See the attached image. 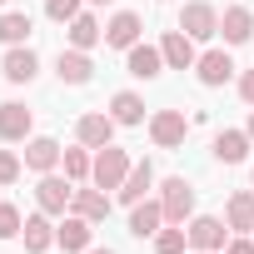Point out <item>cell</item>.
I'll return each instance as SVG.
<instances>
[{"mask_svg": "<svg viewBox=\"0 0 254 254\" xmlns=\"http://www.w3.org/2000/svg\"><path fill=\"white\" fill-rule=\"evenodd\" d=\"M185 135H190L185 110H155V115H150V140H155L160 150H180Z\"/></svg>", "mask_w": 254, "mask_h": 254, "instance_id": "5", "label": "cell"}, {"mask_svg": "<svg viewBox=\"0 0 254 254\" xmlns=\"http://www.w3.org/2000/svg\"><path fill=\"white\" fill-rule=\"evenodd\" d=\"M239 100L254 110V70H244V75H239Z\"/></svg>", "mask_w": 254, "mask_h": 254, "instance_id": "32", "label": "cell"}, {"mask_svg": "<svg viewBox=\"0 0 254 254\" xmlns=\"http://www.w3.org/2000/svg\"><path fill=\"white\" fill-rule=\"evenodd\" d=\"M224 254H254V239H249V234H239V239H229V244H224Z\"/></svg>", "mask_w": 254, "mask_h": 254, "instance_id": "33", "label": "cell"}, {"mask_svg": "<svg viewBox=\"0 0 254 254\" xmlns=\"http://www.w3.org/2000/svg\"><path fill=\"white\" fill-rule=\"evenodd\" d=\"M70 199H75V180L70 175H40L35 180V204L45 209V214H70Z\"/></svg>", "mask_w": 254, "mask_h": 254, "instance_id": "3", "label": "cell"}, {"mask_svg": "<svg viewBox=\"0 0 254 254\" xmlns=\"http://www.w3.org/2000/svg\"><path fill=\"white\" fill-rule=\"evenodd\" d=\"M190 254H224V249H190Z\"/></svg>", "mask_w": 254, "mask_h": 254, "instance_id": "35", "label": "cell"}, {"mask_svg": "<svg viewBox=\"0 0 254 254\" xmlns=\"http://www.w3.org/2000/svg\"><path fill=\"white\" fill-rule=\"evenodd\" d=\"M150 190H155V165H150V160H135V170L125 175V185L115 190V199L135 209L140 199H150Z\"/></svg>", "mask_w": 254, "mask_h": 254, "instance_id": "13", "label": "cell"}, {"mask_svg": "<svg viewBox=\"0 0 254 254\" xmlns=\"http://www.w3.org/2000/svg\"><path fill=\"white\" fill-rule=\"evenodd\" d=\"M0 75H5L10 85H30L40 75V55L30 45H5V60H0Z\"/></svg>", "mask_w": 254, "mask_h": 254, "instance_id": "9", "label": "cell"}, {"mask_svg": "<svg viewBox=\"0 0 254 254\" xmlns=\"http://www.w3.org/2000/svg\"><path fill=\"white\" fill-rule=\"evenodd\" d=\"M244 135H249V140H254V110H249V125H244Z\"/></svg>", "mask_w": 254, "mask_h": 254, "instance_id": "34", "label": "cell"}, {"mask_svg": "<svg viewBox=\"0 0 254 254\" xmlns=\"http://www.w3.org/2000/svg\"><path fill=\"white\" fill-rule=\"evenodd\" d=\"M60 140H50V135H30L25 140V170H35V175H50V170H60Z\"/></svg>", "mask_w": 254, "mask_h": 254, "instance_id": "17", "label": "cell"}, {"mask_svg": "<svg viewBox=\"0 0 254 254\" xmlns=\"http://www.w3.org/2000/svg\"><path fill=\"white\" fill-rule=\"evenodd\" d=\"M60 165H65V175H70L75 185H90V170H95V155H90L85 145H75V150H65V155H60Z\"/></svg>", "mask_w": 254, "mask_h": 254, "instance_id": "27", "label": "cell"}, {"mask_svg": "<svg viewBox=\"0 0 254 254\" xmlns=\"http://www.w3.org/2000/svg\"><path fill=\"white\" fill-rule=\"evenodd\" d=\"M110 120H115V125H125V130L145 125V100H140L135 90H120V95H110Z\"/></svg>", "mask_w": 254, "mask_h": 254, "instance_id": "22", "label": "cell"}, {"mask_svg": "<svg viewBox=\"0 0 254 254\" xmlns=\"http://www.w3.org/2000/svg\"><path fill=\"white\" fill-rule=\"evenodd\" d=\"M30 30H35V20L25 10H5V15H0V45H25Z\"/></svg>", "mask_w": 254, "mask_h": 254, "instance_id": "26", "label": "cell"}, {"mask_svg": "<svg viewBox=\"0 0 254 254\" xmlns=\"http://www.w3.org/2000/svg\"><path fill=\"white\" fill-rule=\"evenodd\" d=\"M65 35H70V50H95V45L105 40V25H100L90 10H80V15L65 25Z\"/></svg>", "mask_w": 254, "mask_h": 254, "instance_id": "23", "label": "cell"}, {"mask_svg": "<svg viewBox=\"0 0 254 254\" xmlns=\"http://www.w3.org/2000/svg\"><path fill=\"white\" fill-rule=\"evenodd\" d=\"M185 234H190V249H224L229 244V224L214 214H194L185 224Z\"/></svg>", "mask_w": 254, "mask_h": 254, "instance_id": "10", "label": "cell"}, {"mask_svg": "<svg viewBox=\"0 0 254 254\" xmlns=\"http://www.w3.org/2000/svg\"><path fill=\"white\" fill-rule=\"evenodd\" d=\"M20 239H25V249H30V254H45V249L55 244V224H50V214H45V209L25 214V229H20Z\"/></svg>", "mask_w": 254, "mask_h": 254, "instance_id": "25", "label": "cell"}, {"mask_svg": "<svg viewBox=\"0 0 254 254\" xmlns=\"http://www.w3.org/2000/svg\"><path fill=\"white\" fill-rule=\"evenodd\" d=\"M115 130H120V125L110 120V110H90V115L75 120V140H80L85 150H105V145H115Z\"/></svg>", "mask_w": 254, "mask_h": 254, "instance_id": "4", "label": "cell"}, {"mask_svg": "<svg viewBox=\"0 0 254 254\" xmlns=\"http://www.w3.org/2000/svg\"><path fill=\"white\" fill-rule=\"evenodd\" d=\"M160 55H165V70H194V60H199V50H194V40L185 30H165Z\"/></svg>", "mask_w": 254, "mask_h": 254, "instance_id": "11", "label": "cell"}, {"mask_svg": "<svg viewBox=\"0 0 254 254\" xmlns=\"http://www.w3.org/2000/svg\"><path fill=\"white\" fill-rule=\"evenodd\" d=\"M0 5H5V0H0Z\"/></svg>", "mask_w": 254, "mask_h": 254, "instance_id": "39", "label": "cell"}, {"mask_svg": "<svg viewBox=\"0 0 254 254\" xmlns=\"http://www.w3.org/2000/svg\"><path fill=\"white\" fill-rule=\"evenodd\" d=\"M55 75H60V85H90V80H95V60H90V50H60Z\"/></svg>", "mask_w": 254, "mask_h": 254, "instance_id": "18", "label": "cell"}, {"mask_svg": "<svg viewBox=\"0 0 254 254\" xmlns=\"http://www.w3.org/2000/svg\"><path fill=\"white\" fill-rule=\"evenodd\" d=\"M160 204H165V224H190L194 219V185L185 175H170L160 185Z\"/></svg>", "mask_w": 254, "mask_h": 254, "instance_id": "2", "label": "cell"}, {"mask_svg": "<svg viewBox=\"0 0 254 254\" xmlns=\"http://www.w3.org/2000/svg\"><path fill=\"white\" fill-rule=\"evenodd\" d=\"M219 35H224V45H249L254 40V10L249 5H224Z\"/></svg>", "mask_w": 254, "mask_h": 254, "instance_id": "15", "label": "cell"}, {"mask_svg": "<svg viewBox=\"0 0 254 254\" xmlns=\"http://www.w3.org/2000/svg\"><path fill=\"white\" fill-rule=\"evenodd\" d=\"M90 5H105V0H90Z\"/></svg>", "mask_w": 254, "mask_h": 254, "instance_id": "38", "label": "cell"}, {"mask_svg": "<svg viewBox=\"0 0 254 254\" xmlns=\"http://www.w3.org/2000/svg\"><path fill=\"white\" fill-rule=\"evenodd\" d=\"M165 229V204L160 199H140L135 209H130V234L135 239H155Z\"/></svg>", "mask_w": 254, "mask_h": 254, "instance_id": "20", "label": "cell"}, {"mask_svg": "<svg viewBox=\"0 0 254 254\" xmlns=\"http://www.w3.org/2000/svg\"><path fill=\"white\" fill-rule=\"evenodd\" d=\"M224 224L234 234H254V190H234L224 204Z\"/></svg>", "mask_w": 254, "mask_h": 254, "instance_id": "21", "label": "cell"}, {"mask_svg": "<svg viewBox=\"0 0 254 254\" xmlns=\"http://www.w3.org/2000/svg\"><path fill=\"white\" fill-rule=\"evenodd\" d=\"M130 170H135L130 150H120V145H105V150H95V170H90V185H100V190H120Z\"/></svg>", "mask_w": 254, "mask_h": 254, "instance_id": "1", "label": "cell"}, {"mask_svg": "<svg viewBox=\"0 0 254 254\" xmlns=\"http://www.w3.org/2000/svg\"><path fill=\"white\" fill-rule=\"evenodd\" d=\"M90 239H95V224L85 219V214H60V224H55V244L65 249V254H85L90 249Z\"/></svg>", "mask_w": 254, "mask_h": 254, "instance_id": "8", "label": "cell"}, {"mask_svg": "<svg viewBox=\"0 0 254 254\" xmlns=\"http://www.w3.org/2000/svg\"><path fill=\"white\" fill-rule=\"evenodd\" d=\"M155 254H190V234H185V224H165V229L155 234Z\"/></svg>", "mask_w": 254, "mask_h": 254, "instance_id": "28", "label": "cell"}, {"mask_svg": "<svg viewBox=\"0 0 254 254\" xmlns=\"http://www.w3.org/2000/svg\"><path fill=\"white\" fill-rule=\"evenodd\" d=\"M35 135V115L20 100H0V140L5 145H25Z\"/></svg>", "mask_w": 254, "mask_h": 254, "instance_id": "6", "label": "cell"}, {"mask_svg": "<svg viewBox=\"0 0 254 254\" xmlns=\"http://www.w3.org/2000/svg\"><path fill=\"white\" fill-rule=\"evenodd\" d=\"M249 190H254V170H249Z\"/></svg>", "mask_w": 254, "mask_h": 254, "instance_id": "37", "label": "cell"}, {"mask_svg": "<svg viewBox=\"0 0 254 254\" xmlns=\"http://www.w3.org/2000/svg\"><path fill=\"white\" fill-rule=\"evenodd\" d=\"M110 204H115V199H110L100 185H75V199H70V209H75V214H85L90 224L110 219Z\"/></svg>", "mask_w": 254, "mask_h": 254, "instance_id": "19", "label": "cell"}, {"mask_svg": "<svg viewBox=\"0 0 254 254\" xmlns=\"http://www.w3.org/2000/svg\"><path fill=\"white\" fill-rule=\"evenodd\" d=\"M20 170H25V165H20V155H15V150H0V190L15 185V180H20Z\"/></svg>", "mask_w": 254, "mask_h": 254, "instance_id": "31", "label": "cell"}, {"mask_svg": "<svg viewBox=\"0 0 254 254\" xmlns=\"http://www.w3.org/2000/svg\"><path fill=\"white\" fill-rule=\"evenodd\" d=\"M20 229H25V219H20V209H15V204H5V199H0V239H20Z\"/></svg>", "mask_w": 254, "mask_h": 254, "instance_id": "30", "label": "cell"}, {"mask_svg": "<svg viewBox=\"0 0 254 254\" xmlns=\"http://www.w3.org/2000/svg\"><path fill=\"white\" fill-rule=\"evenodd\" d=\"M125 70H130L135 80H160L165 75V55H160V45H130L125 50Z\"/></svg>", "mask_w": 254, "mask_h": 254, "instance_id": "14", "label": "cell"}, {"mask_svg": "<svg viewBox=\"0 0 254 254\" xmlns=\"http://www.w3.org/2000/svg\"><path fill=\"white\" fill-rule=\"evenodd\" d=\"M80 10H85V0H45V15H50L55 25H70Z\"/></svg>", "mask_w": 254, "mask_h": 254, "instance_id": "29", "label": "cell"}, {"mask_svg": "<svg viewBox=\"0 0 254 254\" xmlns=\"http://www.w3.org/2000/svg\"><path fill=\"white\" fill-rule=\"evenodd\" d=\"M180 30L190 40H214L219 35V10L209 5V0H190V5L180 10Z\"/></svg>", "mask_w": 254, "mask_h": 254, "instance_id": "7", "label": "cell"}, {"mask_svg": "<svg viewBox=\"0 0 254 254\" xmlns=\"http://www.w3.org/2000/svg\"><path fill=\"white\" fill-rule=\"evenodd\" d=\"M249 145H254V140H249L244 130H219V135H214V160H219V165H244V160H249Z\"/></svg>", "mask_w": 254, "mask_h": 254, "instance_id": "24", "label": "cell"}, {"mask_svg": "<svg viewBox=\"0 0 254 254\" xmlns=\"http://www.w3.org/2000/svg\"><path fill=\"white\" fill-rule=\"evenodd\" d=\"M140 35H145V20H140L135 10H115V15H110V25H105V45H115V50L140 45Z\"/></svg>", "mask_w": 254, "mask_h": 254, "instance_id": "12", "label": "cell"}, {"mask_svg": "<svg viewBox=\"0 0 254 254\" xmlns=\"http://www.w3.org/2000/svg\"><path fill=\"white\" fill-rule=\"evenodd\" d=\"M85 254H120V249H85Z\"/></svg>", "mask_w": 254, "mask_h": 254, "instance_id": "36", "label": "cell"}, {"mask_svg": "<svg viewBox=\"0 0 254 254\" xmlns=\"http://www.w3.org/2000/svg\"><path fill=\"white\" fill-rule=\"evenodd\" d=\"M194 75H199L204 90H219L224 80H234V60H229V50H204V55L194 60Z\"/></svg>", "mask_w": 254, "mask_h": 254, "instance_id": "16", "label": "cell"}]
</instances>
